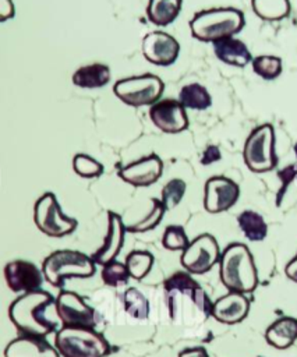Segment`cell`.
Returning a JSON list of instances; mask_svg holds the SVG:
<instances>
[{
	"label": "cell",
	"mask_w": 297,
	"mask_h": 357,
	"mask_svg": "<svg viewBox=\"0 0 297 357\" xmlns=\"http://www.w3.org/2000/svg\"><path fill=\"white\" fill-rule=\"evenodd\" d=\"M8 318L20 335L46 337L61 325L56 298L42 289L24 293L8 307Z\"/></svg>",
	"instance_id": "6da1fadb"
},
{
	"label": "cell",
	"mask_w": 297,
	"mask_h": 357,
	"mask_svg": "<svg viewBox=\"0 0 297 357\" xmlns=\"http://www.w3.org/2000/svg\"><path fill=\"white\" fill-rule=\"evenodd\" d=\"M219 278L229 291L251 293L258 286L254 257L243 243L229 244L219 258Z\"/></svg>",
	"instance_id": "7a4b0ae2"
},
{
	"label": "cell",
	"mask_w": 297,
	"mask_h": 357,
	"mask_svg": "<svg viewBox=\"0 0 297 357\" xmlns=\"http://www.w3.org/2000/svg\"><path fill=\"white\" fill-rule=\"evenodd\" d=\"M244 14L238 8L213 7L195 13L190 21V31L192 38L213 43L237 35L244 28Z\"/></svg>",
	"instance_id": "3957f363"
},
{
	"label": "cell",
	"mask_w": 297,
	"mask_h": 357,
	"mask_svg": "<svg viewBox=\"0 0 297 357\" xmlns=\"http://www.w3.org/2000/svg\"><path fill=\"white\" fill-rule=\"evenodd\" d=\"M92 258L77 250H57L42 262V273L52 286L63 289L66 280L73 278H91L95 275Z\"/></svg>",
	"instance_id": "277c9868"
},
{
	"label": "cell",
	"mask_w": 297,
	"mask_h": 357,
	"mask_svg": "<svg viewBox=\"0 0 297 357\" xmlns=\"http://www.w3.org/2000/svg\"><path fill=\"white\" fill-rule=\"evenodd\" d=\"M54 347L60 357H106L112 351L106 337L91 328L61 326L54 335Z\"/></svg>",
	"instance_id": "5b68a950"
},
{
	"label": "cell",
	"mask_w": 297,
	"mask_h": 357,
	"mask_svg": "<svg viewBox=\"0 0 297 357\" xmlns=\"http://www.w3.org/2000/svg\"><path fill=\"white\" fill-rule=\"evenodd\" d=\"M245 166L254 173H266L275 169L277 158L275 152V131L269 123L255 127L245 139L243 149Z\"/></svg>",
	"instance_id": "8992f818"
},
{
	"label": "cell",
	"mask_w": 297,
	"mask_h": 357,
	"mask_svg": "<svg viewBox=\"0 0 297 357\" xmlns=\"http://www.w3.org/2000/svg\"><path fill=\"white\" fill-rule=\"evenodd\" d=\"M165 89L163 81L153 74H141L119 79L113 85L114 95L127 106L141 107L156 103Z\"/></svg>",
	"instance_id": "52a82bcc"
},
{
	"label": "cell",
	"mask_w": 297,
	"mask_h": 357,
	"mask_svg": "<svg viewBox=\"0 0 297 357\" xmlns=\"http://www.w3.org/2000/svg\"><path fill=\"white\" fill-rule=\"evenodd\" d=\"M33 222L36 227L49 237H64L71 234L78 222L63 213L53 192L42 194L33 205Z\"/></svg>",
	"instance_id": "ba28073f"
},
{
	"label": "cell",
	"mask_w": 297,
	"mask_h": 357,
	"mask_svg": "<svg viewBox=\"0 0 297 357\" xmlns=\"http://www.w3.org/2000/svg\"><path fill=\"white\" fill-rule=\"evenodd\" d=\"M56 308L60 322L66 328L95 329L100 321L98 311L74 291L61 290L56 298Z\"/></svg>",
	"instance_id": "9c48e42d"
},
{
	"label": "cell",
	"mask_w": 297,
	"mask_h": 357,
	"mask_svg": "<svg viewBox=\"0 0 297 357\" xmlns=\"http://www.w3.org/2000/svg\"><path fill=\"white\" fill-rule=\"evenodd\" d=\"M220 250L216 238L212 234L204 233L195 237L183 250L180 262L191 275H202L212 269L219 262Z\"/></svg>",
	"instance_id": "30bf717a"
},
{
	"label": "cell",
	"mask_w": 297,
	"mask_h": 357,
	"mask_svg": "<svg viewBox=\"0 0 297 357\" xmlns=\"http://www.w3.org/2000/svg\"><path fill=\"white\" fill-rule=\"evenodd\" d=\"M163 290L166 297L167 307L178 297H188L192 304L199 310V312L204 314V317H211L212 312V301L209 300L208 294L204 291V289L198 284L197 280L192 279L191 273L187 271H178L174 272L172 276H169L163 282Z\"/></svg>",
	"instance_id": "8fae6325"
},
{
	"label": "cell",
	"mask_w": 297,
	"mask_h": 357,
	"mask_svg": "<svg viewBox=\"0 0 297 357\" xmlns=\"http://www.w3.org/2000/svg\"><path fill=\"white\" fill-rule=\"evenodd\" d=\"M240 197V187L224 176H213L206 180L204 188V208L209 213H220L230 209Z\"/></svg>",
	"instance_id": "7c38bea8"
},
{
	"label": "cell",
	"mask_w": 297,
	"mask_h": 357,
	"mask_svg": "<svg viewBox=\"0 0 297 357\" xmlns=\"http://www.w3.org/2000/svg\"><path fill=\"white\" fill-rule=\"evenodd\" d=\"M4 279L8 289L14 293H29L39 290L45 278L42 269L33 262L25 259H14L4 266Z\"/></svg>",
	"instance_id": "4fadbf2b"
},
{
	"label": "cell",
	"mask_w": 297,
	"mask_h": 357,
	"mask_svg": "<svg viewBox=\"0 0 297 357\" xmlns=\"http://www.w3.org/2000/svg\"><path fill=\"white\" fill-rule=\"evenodd\" d=\"M149 119L166 134H177L188 127V116L177 99H162L149 107Z\"/></svg>",
	"instance_id": "5bb4252c"
},
{
	"label": "cell",
	"mask_w": 297,
	"mask_h": 357,
	"mask_svg": "<svg viewBox=\"0 0 297 357\" xmlns=\"http://www.w3.org/2000/svg\"><path fill=\"white\" fill-rule=\"evenodd\" d=\"M142 54L155 66L166 67L173 64L180 53L178 42L163 31H152L142 39Z\"/></svg>",
	"instance_id": "9a60e30c"
},
{
	"label": "cell",
	"mask_w": 297,
	"mask_h": 357,
	"mask_svg": "<svg viewBox=\"0 0 297 357\" xmlns=\"http://www.w3.org/2000/svg\"><path fill=\"white\" fill-rule=\"evenodd\" d=\"M163 172V162L156 153L144 156L119 170V177L132 187H149L155 184Z\"/></svg>",
	"instance_id": "2e32d148"
},
{
	"label": "cell",
	"mask_w": 297,
	"mask_h": 357,
	"mask_svg": "<svg viewBox=\"0 0 297 357\" xmlns=\"http://www.w3.org/2000/svg\"><path fill=\"white\" fill-rule=\"evenodd\" d=\"M125 226L120 215L114 212H107V233L103 244L91 255L95 265H105L110 261H114L119 255L125 236Z\"/></svg>",
	"instance_id": "e0dca14e"
},
{
	"label": "cell",
	"mask_w": 297,
	"mask_h": 357,
	"mask_svg": "<svg viewBox=\"0 0 297 357\" xmlns=\"http://www.w3.org/2000/svg\"><path fill=\"white\" fill-rule=\"evenodd\" d=\"M250 311V301L243 293L229 291L212 304L211 317L224 325H236L241 322Z\"/></svg>",
	"instance_id": "ac0fdd59"
},
{
	"label": "cell",
	"mask_w": 297,
	"mask_h": 357,
	"mask_svg": "<svg viewBox=\"0 0 297 357\" xmlns=\"http://www.w3.org/2000/svg\"><path fill=\"white\" fill-rule=\"evenodd\" d=\"M4 357H60L45 337L20 335L4 349Z\"/></svg>",
	"instance_id": "d6986e66"
},
{
	"label": "cell",
	"mask_w": 297,
	"mask_h": 357,
	"mask_svg": "<svg viewBox=\"0 0 297 357\" xmlns=\"http://www.w3.org/2000/svg\"><path fill=\"white\" fill-rule=\"evenodd\" d=\"M212 45L215 56L227 66L245 67L252 60L247 45L241 39H237L234 36L219 39Z\"/></svg>",
	"instance_id": "ffe728a7"
},
{
	"label": "cell",
	"mask_w": 297,
	"mask_h": 357,
	"mask_svg": "<svg viewBox=\"0 0 297 357\" xmlns=\"http://www.w3.org/2000/svg\"><path fill=\"white\" fill-rule=\"evenodd\" d=\"M265 340L279 350L290 347L297 340V319L293 317L276 319L265 331Z\"/></svg>",
	"instance_id": "44dd1931"
},
{
	"label": "cell",
	"mask_w": 297,
	"mask_h": 357,
	"mask_svg": "<svg viewBox=\"0 0 297 357\" xmlns=\"http://www.w3.org/2000/svg\"><path fill=\"white\" fill-rule=\"evenodd\" d=\"M110 81V68L102 63H92L79 67L73 74V84L84 89H96Z\"/></svg>",
	"instance_id": "7402d4cb"
},
{
	"label": "cell",
	"mask_w": 297,
	"mask_h": 357,
	"mask_svg": "<svg viewBox=\"0 0 297 357\" xmlns=\"http://www.w3.org/2000/svg\"><path fill=\"white\" fill-rule=\"evenodd\" d=\"M183 0H149L146 17L156 26L170 25L180 14Z\"/></svg>",
	"instance_id": "603a6c76"
},
{
	"label": "cell",
	"mask_w": 297,
	"mask_h": 357,
	"mask_svg": "<svg viewBox=\"0 0 297 357\" xmlns=\"http://www.w3.org/2000/svg\"><path fill=\"white\" fill-rule=\"evenodd\" d=\"M237 223L245 238L250 241H262L268 234V225L264 216L255 211H243L237 216Z\"/></svg>",
	"instance_id": "cb8c5ba5"
},
{
	"label": "cell",
	"mask_w": 297,
	"mask_h": 357,
	"mask_svg": "<svg viewBox=\"0 0 297 357\" xmlns=\"http://www.w3.org/2000/svg\"><path fill=\"white\" fill-rule=\"evenodd\" d=\"M178 102L184 109L205 110L212 105V98L208 89L197 82L187 84L180 89Z\"/></svg>",
	"instance_id": "d4e9b609"
},
{
	"label": "cell",
	"mask_w": 297,
	"mask_h": 357,
	"mask_svg": "<svg viewBox=\"0 0 297 357\" xmlns=\"http://www.w3.org/2000/svg\"><path fill=\"white\" fill-rule=\"evenodd\" d=\"M255 15L264 21H280L290 14L289 0H251Z\"/></svg>",
	"instance_id": "484cf974"
},
{
	"label": "cell",
	"mask_w": 297,
	"mask_h": 357,
	"mask_svg": "<svg viewBox=\"0 0 297 357\" xmlns=\"http://www.w3.org/2000/svg\"><path fill=\"white\" fill-rule=\"evenodd\" d=\"M124 264L127 266L130 278L141 280L149 273L153 265V255L144 250H134L125 257Z\"/></svg>",
	"instance_id": "4316f807"
},
{
	"label": "cell",
	"mask_w": 297,
	"mask_h": 357,
	"mask_svg": "<svg viewBox=\"0 0 297 357\" xmlns=\"http://www.w3.org/2000/svg\"><path fill=\"white\" fill-rule=\"evenodd\" d=\"M123 304L125 312L135 319H146L149 315V301L135 287H130L124 291Z\"/></svg>",
	"instance_id": "83f0119b"
},
{
	"label": "cell",
	"mask_w": 297,
	"mask_h": 357,
	"mask_svg": "<svg viewBox=\"0 0 297 357\" xmlns=\"http://www.w3.org/2000/svg\"><path fill=\"white\" fill-rule=\"evenodd\" d=\"M251 66H252V71L266 79H275L280 75L283 64H282V59L276 57V56H268V54H262V56H257L251 60Z\"/></svg>",
	"instance_id": "f1b7e54d"
},
{
	"label": "cell",
	"mask_w": 297,
	"mask_h": 357,
	"mask_svg": "<svg viewBox=\"0 0 297 357\" xmlns=\"http://www.w3.org/2000/svg\"><path fill=\"white\" fill-rule=\"evenodd\" d=\"M151 202H152V209L149 211V213L144 219H141L139 222H137L134 225H130V226H125L127 231H130V233H144V231L155 229L160 223V220H162V218L166 212V208L162 204V201L158 199V198H151Z\"/></svg>",
	"instance_id": "f546056e"
},
{
	"label": "cell",
	"mask_w": 297,
	"mask_h": 357,
	"mask_svg": "<svg viewBox=\"0 0 297 357\" xmlns=\"http://www.w3.org/2000/svg\"><path fill=\"white\" fill-rule=\"evenodd\" d=\"M102 280L105 284L110 286V287H119L123 286L128 282L130 279V273L127 271L125 264L119 262V261H110L107 264H105L102 266V272H100Z\"/></svg>",
	"instance_id": "4dcf8cb0"
},
{
	"label": "cell",
	"mask_w": 297,
	"mask_h": 357,
	"mask_svg": "<svg viewBox=\"0 0 297 357\" xmlns=\"http://www.w3.org/2000/svg\"><path fill=\"white\" fill-rule=\"evenodd\" d=\"M73 169L84 178H95L103 173V165L85 153H77L74 156Z\"/></svg>",
	"instance_id": "1f68e13d"
},
{
	"label": "cell",
	"mask_w": 297,
	"mask_h": 357,
	"mask_svg": "<svg viewBox=\"0 0 297 357\" xmlns=\"http://www.w3.org/2000/svg\"><path fill=\"white\" fill-rule=\"evenodd\" d=\"M187 190V184L185 181H183L181 178H172L163 188H162V197L160 201L165 205L166 211L167 209H173L174 206H177Z\"/></svg>",
	"instance_id": "d6a6232c"
},
{
	"label": "cell",
	"mask_w": 297,
	"mask_h": 357,
	"mask_svg": "<svg viewBox=\"0 0 297 357\" xmlns=\"http://www.w3.org/2000/svg\"><path fill=\"white\" fill-rule=\"evenodd\" d=\"M162 244L166 250H170V251L181 250L183 251L190 244V240H188L183 226L170 225L165 229V233L162 236Z\"/></svg>",
	"instance_id": "836d02e7"
},
{
	"label": "cell",
	"mask_w": 297,
	"mask_h": 357,
	"mask_svg": "<svg viewBox=\"0 0 297 357\" xmlns=\"http://www.w3.org/2000/svg\"><path fill=\"white\" fill-rule=\"evenodd\" d=\"M277 176L282 181V185H280V190L277 191V195H276V205L279 206L280 202H282V198L287 190V187L290 185L291 181L297 180V163H293V165H289L286 167H283L282 170L277 172Z\"/></svg>",
	"instance_id": "e575fe53"
},
{
	"label": "cell",
	"mask_w": 297,
	"mask_h": 357,
	"mask_svg": "<svg viewBox=\"0 0 297 357\" xmlns=\"http://www.w3.org/2000/svg\"><path fill=\"white\" fill-rule=\"evenodd\" d=\"M220 159H222V153H220L219 146L208 145L205 148V151L202 152V155H201V165L208 166V165H212V163H215Z\"/></svg>",
	"instance_id": "d590c367"
},
{
	"label": "cell",
	"mask_w": 297,
	"mask_h": 357,
	"mask_svg": "<svg viewBox=\"0 0 297 357\" xmlns=\"http://www.w3.org/2000/svg\"><path fill=\"white\" fill-rule=\"evenodd\" d=\"M14 14H15V7L13 0H0V22L11 20Z\"/></svg>",
	"instance_id": "8d00e7d4"
},
{
	"label": "cell",
	"mask_w": 297,
	"mask_h": 357,
	"mask_svg": "<svg viewBox=\"0 0 297 357\" xmlns=\"http://www.w3.org/2000/svg\"><path fill=\"white\" fill-rule=\"evenodd\" d=\"M178 357H209V354H208V351H206L205 347L197 346V347L184 349L183 351H180Z\"/></svg>",
	"instance_id": "74e56055"
},
{
	"label": "cell",
	"mask_w": 297,
	"mask_h": 357,
	"mask_svg": "<svg viewBox=\"0 0 297 357\" xmlns=\"http://www.w3.org/2000/svg\"><path fill=\"white\" fill-rule=\"evenodd\" d=\"M284 273H286V276H287L291 282H296V283H297V255L286 265Z\"/></svg>",
	"instance_id": "f35d334b"
},
{
	"label": "cell",
	"mask_w": 297,
	"mask_h": 357,
	"mask_svg": "<svg viewBox=\"0 0 297 357\" xmlns=\"http://www.w3.org/2000/svg\"><path fill=\"white\" fill-rule=\"evenodd\" d=\"M293 149H294V153H296V158H297V142L294 144V148H293Z\"/></svg>",
	"instance_id": "ab89813d"
}]
</instances>
